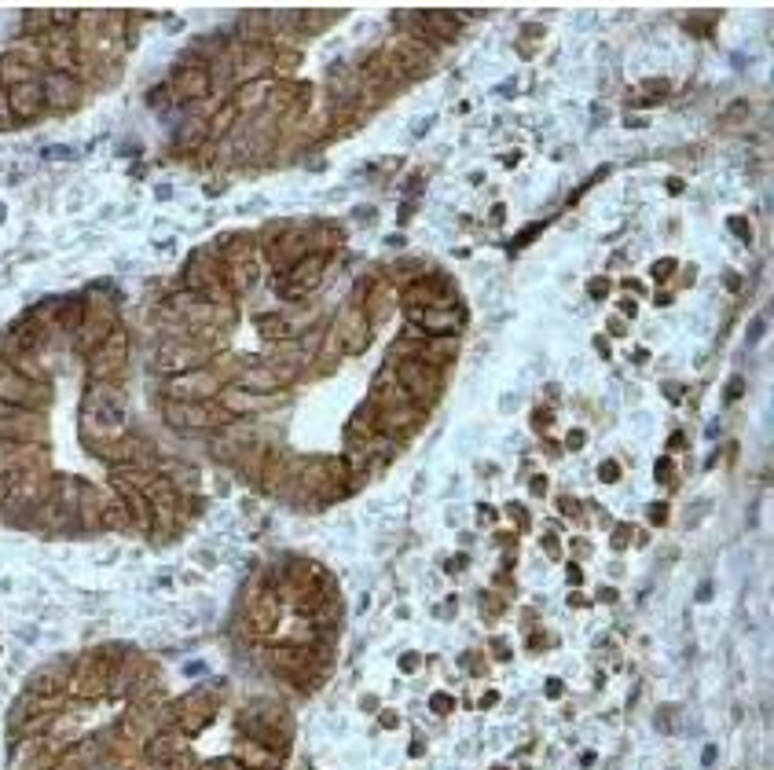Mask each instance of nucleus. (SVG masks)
I'll use <instances>...</instances> for the list:
<instances>
[{
    "instance_id": "nucleus-1",
    "label": "nucleus",
    "mask_w": 774,
    "mask_h": 770,
    "mask_svg": "<svg viewBox=\"0 0 774 770\" xmlns=\"http://www.w3.org/2000/svg\"><path fill=\"white\" fill-rule=\"evenodd\" d=\"M125 657H129V649H122V646H100L92 653L74 657L70 668H67V697H74V701H103V697H111L114 671L122 668Z\"/></svg>"
},
{
    "instance_id": "nucleus-2",
    "label": "nucleus",
    "mask_w": 774,
    "mask_h": 770,
    "mask_svg": "<svg viewBox=\"0 0 774 770\" xmlns=\"http://www.w3.org/2000/svg\"><path fill=\"white\" fill-rule=\"evenodd\" d=\"M85 433L92 440V448H103V444H114L122 440L129 429V411H125V400L118 396V389L111 385H92L89 393V404H85Z\"/></svg>"
},
{
    "instance_id": "nucleus-3",
    "label": "nucleus",
    "mask_w": 774,
    "mask_h": 770,
    "mask_svg": "<svg viewBox=\"0 0 774 770\" xmlns=\"http://www.w3.org/2000/svg\"><path fill=\"white\" fill-rule=\"evenodd\" d=\"M235 726L242 733V741H261L276 752L287 755L291 748V715L283 704H272V701H253L246 708H239L235 715Z\"/></svg>"
},
{
    "instance_id": "nucleus-4",
    "label": "nucleus",
    "mask_w": 774,
    "mask_h": 770,
    "mask_svg": "<svg viewBox=\"0 0 774 770\" xmlns=\"http://www.w3.org/2000/svg\"><path fill=\"white\" fill-rule=\"evenodd\" d=\"M220 276H224L231 294H246L249 287H257V280H261V253H257V242H249L246 235L224 238Z\"/></svg>"
},
{
    "instance_id": "nucleus-5",
    "label": "nucleus",
    "mask_w": 774,
    "mask_h": 770,
    "mask_svg": "<svg viewBox=\"0 0 774 770\" xmlns=\"http://www.w3.org/2000/svg\"><path fill=\"white\" fill-rule=\"evenodd\" d=\"M125 360H129V331L118 323V327L100 342V349H92V353L85 356V378H89L92 385H111V382L122 378Z\"/></svg>"
},
{
    "instance_id": "nucleus-6",
    "label": "nucleus",
    "mask_w": 774,
    "mask_h": 770,
    "mask_svg": "<svg viewBox=\"0 0 774 770\" xmlns=\"http://www.w3.org/2000/svg\"><path fill=\"white\" fill-rule=\"evenodd\" d=\"M162 418L180 433H213L228 422V415L213 400H165V396H162Z\"/></svg>"
},
{
    "instance_id": "nucleus-7",
    "label": "nucleus",
    "mask_w": 774,
    "mask_h": 770,
    "mask_svg": "<svg viewBox=\"0 0 774 770\" xmlns=\"http://www.w3.org/2000/svg\"><path fill=\"white\" fill-rule=\"evenodd\" d=\"M389 371H393L397 385L408 393V400L419 404L422 411H426V407L440 396V389H444L440 367H433V364H422V360H397V364H389Z\"/></svg>"
},
{
    "instance_id": "nucleus-8",
    "label": "nucleus",
    "mask_w": 774,
    "mask_h": 770,
    "mask_svg": "<svg viewBox=\"0 0 774 770\" xmlns=\"http://www.w3.org/2000/svg\"><path fill=\"white\" fill-rule=\"evenodd\" d=\"M280 617H283V598L276 595L272 584L265 587H253L246 595V606H242V631L249 638H269L280 631Z\"/></svg>"
},
{
    "instance_id": "nucleus-9",
    "label": "nucleus",
    "mask_w": 774,
    "mask_h": 770,
    "mask_svg": "<svg viewBox=\"0 0 774 770\" xmlns=\"http://www.w3.org/2000/svg\"><path fill=\"white\" fill-rule=\"evenodd\" d=\"M206 360H209V349L195 345L187 334H176V338H162V345L154 349L151 371L162 374V378H176V374L206 367Z\"/></svg>"
},
{
    "instance_id": "nucleus-10",
    "label": "nucleus",
    "mask_w": 774,
    "mask_h": 770,
    "mask_svg": "<svg viewBox=\"0 0 774 770\" xmlns=\"http://www.w3.org/2000/svg\"><path fill=\"white\" fill-rule=\"evenodd\" d=\"M96 459H103L111 469H158V448L154 440L140 437V433H125L114 444L92 448Z\"/></svg>"
},
{
    "instance_id": "nucleus-11",
    "label": "nucleus",
    "mask_w": 774,
    "mask_h": 770,
    "mask_svg": "<svg viewBox=\"0 0 774 770\" xmlns=\"http://www.w3.org/2000/svg\"><path fill=\"white\" fill-rule=\"evenodd\" d=\"M371 345V323L360 312V305H349L338 312L334 327L327 331V349L331 353H345V356H360Z\"/></svg>"
},
{
    "instance_id": "nucleus-12",
    "label": "nucleus",
    "mask_w": 774,
    "mask_h": 770,
    "mask_svg": "<svg viewBox=\"0 0 774 770\" xmlns=\"http://www.w3.org/2000/svg\"><path fill=\"white\" fill-rule=\"evenodd\" d=\"M0 400L12 404V407H23V411L41 415L52 404V389L48 385H37V382H27L8 360H0Z\"/></svg>"
},
{
    "instance_id": "nucleus-13",
    "label": "nucleus",
    "mask_w": 774,
    "mask_h": 770,
    "mask_svg": "<svg viewBox=\"0 0 774 770\" xmlns=\"http://www.w3.org/2000/svg\"><path fill=\"white\" fill-rule=\"evenodd\" d=\"M323 272H327V253H305L298 265H291L283 272L287 280L276 287V294L283 301H302V298H309L323 283Z\"/></svg>"
},
{
    "instance_id": "nucleus-14",
    "label": "nucleus",
    "mask_w": 774,
    "mask_h": 770,
    "mask_svg": "<svg viewBox=\"0 0 774 770\" xmlns=\"http://www.w3.org/2000/svg\"><path fill=\"white\" fill-rule=\"evenodd\" d=\"M114 327H118L114 301H107V298H92V301H89V316H85L81 331L70 338L74 353H78V356H89L92 349H100V342H103V338H107Z\"/></svg>"
},
{
    "instance_id": "nucleus-15",
    "label": "nucleus",
    "mask_w": 774,
    "mask_h": 770,
    "mask_svg": "<svg viewBox=\"0 0 774 770\" xmlns=\"http://www.w3.org/2000/svg\"><path fill=\"white\" fill-rule=\"evenodd\" d=\"M217 715V697L206 693L202 686L184 693L180 701H173V726L184 733V737H195L209 726V719Z\"/></svg>"
},
{
    "instance_id": "nucleus-16",
    "label": "nucleus",
    "mask_w": 774,
    "mask_h": 770,
    "mask_svg": "<svg viewBox=\"0 0 774 770\" xmlns=\"http://www.w3.org/2000/svg\"><path fill=\"white\" fill-rule=\"evenodd\" d=\"M224 389V378L213 367H198L176 378H165V400H217Z\"/></svg>"
},
{
    "instance_id": "nucleus-17",
    "label": "nucleus",
    "mask_w": 774,
    "mask_h": 770,
    "mask_svg": "<svg viewBox=\"0 0 774 770\" xmlns=\"http://www.w3.org/2000/svg\"><path fill=\"white\" fill-rule=\"evenodd\" d=\"M404 70H400V63L393 59V52H371L367 59H364V67H360V81H364V89L367 92H375V96H386V92H393L397 85H404Z\"/></svg>"
},
{
    "instance_id": "nucleus-18",
    "label": "nucleus",
    "mask_w": 774,
    "mask_h": 770,
    "mask_svg": "<svg viewBox=\"0 0 774 770\" xmlns=\"http://www.w3.org/2000/svg\"><path fill=\"white\" fill-rule=\"evenodd\" d=\"M41 92H45V107H48V111H59V114L81 107V100H85V85H81L78 74L45 70V74H41Z\"/></svg>"
},
{
    "instance_id": "nucleus-19",
    "label": "nucleus",
    "mask_w": 774,
    "mask_h": 770,
    "mask_svg": "<svg viewBox=\"0 0 774 770\" xmlns=\"http://www.w3.org/2000/svg\"><path fill=\"white\" fill-rule=\"evenodd\" d=\"M283 400V393H269V396H261V393H249V389H239V385H224L220 393H217V407L228 415V418H249V415H257V411H265V407H276Z\"/></svg>"
},
{
    "instance_id": "nucleus-20",
    "label": "nucleus",
    "mask_w": 774,
    "mask_h": 770,
    "mask_svg": "<svg viewBox=\"0 0 774 770\" xmlns=\"http://www.w3.org/2000/svg\"><path fill=\"white\" fill-rule=\"evenodd\" d=\"M41 63H45V59H41V48H37V45H34V48H27V45L8 48L5 56H0V85H5V89H16V85H23V81L41 78V74H37Z\"/></svg>"
},
{
    "instance_id": "nucleus-21",
    "label": "nucleus",
    "mask_w": 774,
    "mask_h": 770,
    "mask_svg": "<svg viewBox=\"0 0 774 770\" xmlns=\"http://www.w3.org/2000/svg\"><path fill=\"white\" fill-rule=\"evenodd\" d=\"M426 426V411L419 404H397V407H378V433L393 437L397 444H404L408 437H415Z\"/></svg>"
},
{
    "instance_id": "nucleus-22",
    "label": "nucleus",
    "mask_w": 774,
    "mask_h": 770,
    "mask_svg": "<svg viewBox=\"0 0 774 770\" xmlns=\"http://www.w3.org/2000/svg\"><path fill=\"white\" fill-rule=\"evenodd\" d=\"M309 249V235L305 231H294V227H280L276 238H265V257H269V265L287 272L291 265H298Z\"/></svg>"
},
{
    "instance_id": "nucleus-23",
    "label": "nucleus",
    "mask_w": 774,
    "mask_h": 770,
    "mask_svg": "<svg viewBox=\"0 0 774 770\" xmlns=\"http://www.w3.org/2000/svg\"><path fill=\"white\" fill-rule=\"evenodd\" d=\"M180 752H187V737L176 730V726H165V730H158L154 737H147L143 744H140V755H143V766L147 770H162L169 759H176Z\"/></svg>"
},
{
    "instance_id": "nucleus-24",
    "label": "nucleus",
    "mask_w": 774,
    "mask_h": 770,
    "mask_svg": "<svg viewBox=\"0 0 774 770\" xmlns=\"http://www.w3.org/2000/svg\"><path fill=\"white\" fill-rule=\"evenodd\" d=\"M111 491L122 499L133 533H154V510H151V502H147V495H143L140 488L125 484L122 477H111Z\"/></svg>"
},
{
    "instance_id": "nucleus-25",
    "label": "nucleus",
    "mask_w": 774,
    "mask_h": 770,
    "mask_svg": "<svg viewBox=\"0 0 774 770\" xmlns=\"http://www.w3.org/2000/svg\"><path fill=\"white\" fill-rule=\"evenodd\" d=\"M8 92V111H12V121H37L48 107H45V92H41V78L34 81H23L16 89H5Z\"/></svg>"
},
{
    "instance_id": "nucleus-26",
    "label": "nucleus",
    "mask_w": 774,
    "mask_h": 770,
    "mask_svg": "<svg viewBox=\"0 0 774 770\" xmlns=\"http://www.w3.org/2000/svg\"><path fill=\"white\" fill-rule=\"evenodd\" d=\"M169 89H173V96H176L180 103H195V100L209 96L213 74H209V67H180V70L173 74Z\"/></svg>"
},
{
    "instance_id": "nucleus-27",
    "label": "nucleus",
    "mask_w": 774,
    "mask_h": 770,
    "mask_svg": "<svg viewBox=\"0 0 774 770\" xmlns=\"http://www.w3.org/2000/svg\"><path fill=\"white\" fill-rule=\"evenodd\" d=\"M426 41H451L459 34V19L455 16H444V12H411L404 16Z\"/></svg>"
},
{
    "instance_id": "nucleus-28",
    "label": "nucleus",
    "mask_w": 774,
    "mask_h": 770,
    "mask_svg": "<svg viewBox=\"0 0 774 770\" xmlns=\"http://www.w3.org/2000/svg\"><path fill=\"white\" fill-rule=\"evenodd\" d=\"M235 759H239L246 770H280L287 755L276 752V748H269V744H261V741H239Z\"/></svg>"
},
{
    "instance_id": "nucleus-29",
    "label": "nucleus",
    "mask_w": 774,
    "mask_h": 770,
    "mask_svg": "<svg viewBox=\"0 0 774 770\" xmlns=\"http://www.w3.org/2000/svg\"><path fill=\"white\" fill-rule=\"evenodd\" d=\"M404 301H408V309H451V305H455L451 294H440V283H437V280L411 283V287L404 290Z\"/></svg>"
},
{
    "instance_id": "nucleus-30",
    "label": "nucleus",
    "mask_w": 774,
    "mask_h": 770,
    "mask_svg": "<svg viewBox=\"0 0 774 770\" xmlns=\"http://www.w3.org/2000/svg\"><path fill=\"white\" fill-rule=\"evenodd\" d=\"M408 316H411L422 331H429L433 338L455 334V331H459V312H451V309H408Z\"/></svg>"
},
{
    "instance_id": "nucleus-31",
    "label": "nucleus",
    "mask_w": 774,
    "mask_h": 770,
    "mask_svg": "<svg viewBox=\"0 0 774 770\" xmlns=\"http://www.w3.org/2000/svg\"><path fill=\"white\" fill-rule=\"evenodd\" d=\"M269 67H272V52H269L265 45H249L246 56H242V67H239V81H242V85H246V81H261Z\"/></svg>"
},
{
    "instance_id": "nucleus-32",
    "label": "nucleus",
    "mask_w": 774,
    "mask_h": 770,
    "mask_svg": "<svg viewBox=\"0 0 774 770\" xmlns=\"http://www.w3.org/2000/svg\"><path fill=\"white\" fill-rule=\"evenodd\" d=\"M257 331H261V338L269 342H294L298 338V327L291 316H280V312H269V316H257Z\"/></svg>"
},
{
    "instance_id": "nucleus-33",
    "label": "nucleus",
    "mask_w": 774,
    "mask_h": 770,
    "mask_svg": "<svg viewBox=\"0 0 774 770\" xmlns=\"http://www.w3.org/2000/svg\"><path fill=\"white\" fill-rule=\"evenodd\" d=\"M129 529H133L129 525V513H125L122 499L111 491L103 499V506H100V533H129Z\"/></svg>"
},
{
    "instance_id": "nucleus-34",
    "label": "nucleus",
    "mask_w": 774,
    "mask_h": 770,
    "mask_svg": "<svg viewBox=\"0 0 774 770\" xmlns=\"http://www.w3.org/2000/svg\"><path fill=\"white\" fill-rule=\"evenodd\" d=\"M389 309H393V290H389L386 283H375V287L367 290V301L360 305V312H364L367 323L375 327V323H382V320L389 316Z\"/></svg>"
},
{
    "instance_id": "nucleus-35",
    "label": "nucleus",
    "mask_w": 774,
    "mask_h": 770,
    "mask_svg": "<svg viewBox=\"0 0 774 770\" xmlns=\"http://www.w3.org/2000/svg\"><path fill=\"white\" fill-rule=\"evenodd\" d=\"M85 316H89V301H81V298H67L63 305H59V316H56V331H63V334H78L81 331V323H85Z\"/></svg>"
},
{
    "instance_id": "nucleus-36",
    "label": "nucleus",
    "mask_w": 774,
    "mask_h": 770,
    "mask_svg": "<svg viewBox=\"0 0 774 770\" xmlns=\"http://www.w3.org/2000/svg\"><path fill=\"white\" fill-rule=\"evenodd\" d=\"M269 96H272V81H265V78H261V81H246L231 103H235V111L242 114V111H257V107H261Z\"/></svg>"
},
{
    "instance_id": "nucleus-37",
    "label": "nucleus",
    "mask_w": 774,
    "mask_h": 770,
    "mask_svg": "<svg viewBox=\"0 0 774 770\" xmlns=\"http://www.w3.org/2000/svg\"><path fill=\"white\" fill-rule=\"evenodd\" d=\"M235 118H239V111H235V103H220V111L206 121V132H209V140H217V136H224L231 125H235Z\"/></svg>"
},
{
    "instance_id": "nucleus-38",
    "label": "nucleus",
    "mask_w": 774,
    "mask_h": 770,
    "mask_svg": "<svg viewBox=\"0 0 774 770\" xmlns=\"http://www.w3.org/2000/svg\"><path fill=\"white\" fill-rule=\"evenodd\" d=\"M206 140H209L206 125H202V121H191V125H184V132L176 136V147H180V151H198Z\"/></svg>"
},
{
    "instance_id": "nucleus-39",
    "label": "nucleus",
    "mask_w": 774,
    "mask_h": 770,
    "mask_svg": "<svg viewBox=\"0 0 774 770\" xmlns=\"http://www.w3.org/2000/svg\"><path fill=\"white\" fill-rule=\"evenodd\" d=\"M272 67H276L280 74H291V70L298 67V52H287V48H280V52H272Z\"/></svg>"
},
{
    "instance_id": "nucleus-40",
    "label": "nucleus",
    "mask_w": 774,
    "mask_h": 770,
    "mask_svg": "<svg viewBox=\"0 0 774 770\" xmlns=\"http://www.w3.org/2000/svg\"><path fill=\"white\" fill-rule=\"evenodd\" d=\"M12 125V111H8V92L5 85H0V129H8Z\"/></svg>"
},
{
    "instance_id": "nucleus-41",
    "label": "nucleus",
    "mask_w": 774,
    "mask_h": 770,
    "mask_svg": "<svg viewBox=\"0 0 774 770\" xmlns=\"http://www.w3.org/2000/svg\"><path fill=\"white\" fill-rule=\"evenodd\" d=\"M620 477V466L617 462H602V480H617Z\"/></svg>"
},
{
    "instance_id": "nucleus-42",
    "label": "nucleus",
    "mask_w": 774,
    "mask_h": 770,
    "mask_svg": "<svg viewBox=\"0 0 774 770\" xmlns=\"http://www.w3.org/2000/svg\"><path fill=\"white\" fill-rule=\"evenodd\" d=\"M451 708V697H433V712H448Z\"/></svg>"
},
{
    "instance_id": "nucleus-43",
    "label": "nucleus",
    "mask_w": 774,
    "mask_h": 770,
    "mask_svg": "<svg viewBox=\"0 0 774 770\" xmlns=\"http://www.w3.org/2000/svg\"><path fill=\"white\" fill-rule=\"evenodd\" d=\"M48 158H70V147H48Z\"/></svg>"
},
{
    "instance_id": "nucleus-44",
    "label": "nucleus",
    "mask_w": 774,
    "mask_h": 770,
    "mask_svg": "<svg viewBox=\"0 0 774 770\" xmlns=\"http://www.w3.org/2000/svg\"><path fill=\"white\" fill-rule=\"evenodd\" d=\"M668 272H672V261H661V265H657V272H653V276H657V280H668Z\"/></svg>"
},
{
    "instance_id": "nucleus-45",
    "label": "nucleus",
    "mask_w": 774,
    "mask_h": 770,
    "mask_svg": "<svg viewBox=\"0 0 774 770\" xmlns=\"http://www.w3.org/2000/svg\"><path fill=\"white\" fill-rule=\"evenodd\" d=\"M606 290H610V287H606V283H602V280H599V283H591V294H599V298H602V294H606Z\"/></svg>"
},
{
    "instance_id": "nucleus-46",
    "label": "nucleus",
    "mask_w": 774,
    "mask_h": 770,
    "mask_svg": "<svg viewBox=\"0 0 774 770\" xmlns=\"http://www.w3.org/2000/svg\"><path fill=\"white\" fill-rule=\"evenodd\" d=\"M495 770H503V766H495Z\"/></svg>"
}]
</instances>
